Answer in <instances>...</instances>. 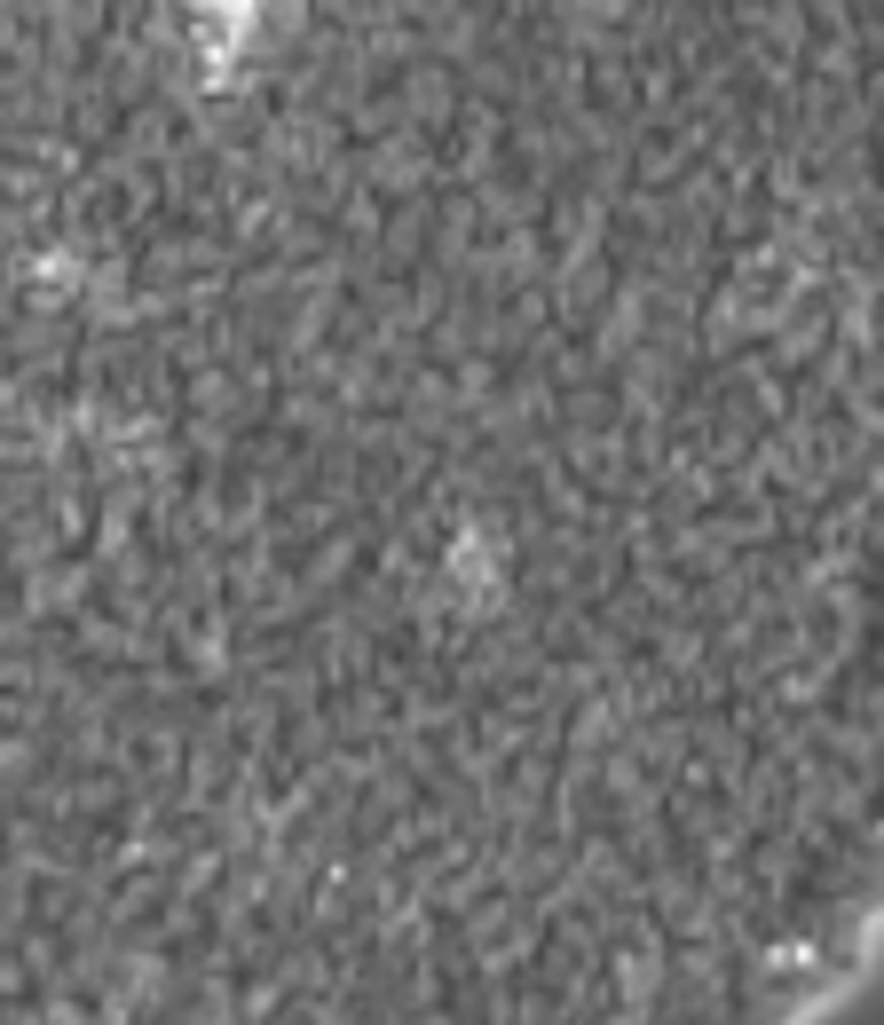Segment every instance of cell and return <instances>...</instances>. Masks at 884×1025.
Here are the masks:
<instances>
[{
    "instance_id": "6da1fadb",
    "label": "cell",
    "mask_w": 884,
    "mask_h": 1025,
    "mask_svg": "<svg viewBox=\"0 0 884 1025\" xmlns=\"http://www.w3.org/2000/svg\"><path fill=\"white\" fill-rule=\"evenodd\" d=\"M79 1002H87V978H79ZM87 1025H95V1010H87Z\"/></svg>"
}]
</instances>
